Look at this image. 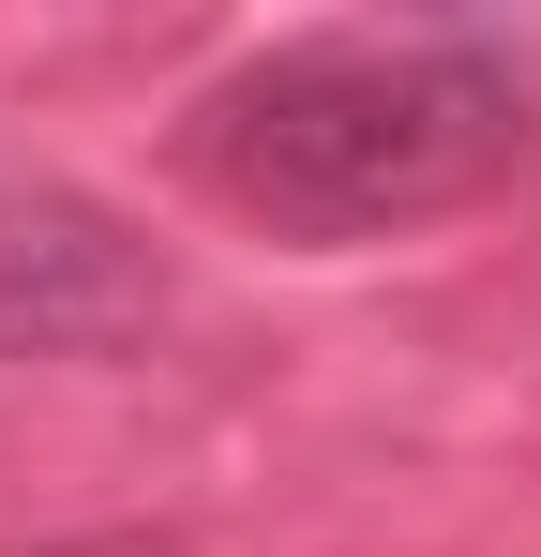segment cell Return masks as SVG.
<instances>
[{
  "label": "cell",
  "instance_id": "6da1fadb",
  "mask_svg": "<svg viewBox=\"0 0 541 557\" xmlns=\"http://www.w3.org/2000/svg\"><path fill=\"white\" fill-rule=\"evenodd\" d=\"M196 151L286 242H376L527 151V76L466 30H301L196 106Z\"/></svg>",
  "mask_w": 541,
  "mask_h": 557
}]
</instances>
